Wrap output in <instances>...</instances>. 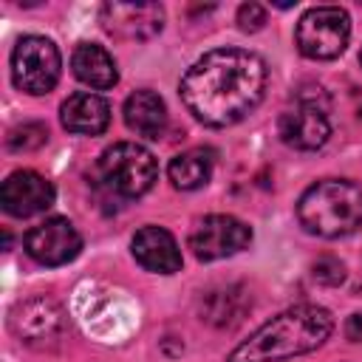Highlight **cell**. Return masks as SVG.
<instances>
[{"mask_svg": "<svg viewBox=\"0 0 362 362\" xmlns=\"http://www.w3.org/2000/svg\"><path fill=\"white\" fill-rule=\"evenodd\" d=\"M252 243V229L232 215H206L189 232V249L198 260H221L243 252Z\"/></svg>", "mask_w": 362, "mask_h": 362, "instance_id": "8", "label": "cell"}, {"mask_svg": "<svg viewBox=\"0 0 362 362\" xmlns=\"http://www.w3.org/2000/svg\"><path fill=\"white\" fill-rule=\"evenodd\" d=\"M269 68L246 48L206 51L181 76V102L206 127H229L246 119L263 99Z\"/></svg>", "mask_w": 362, "mask_h": 362, "instance_id": "1", "label": "cell"}, {"mask_svg": "<svg viewBox=\"0 0 362 362\" xmlns=\"http://www.w3.org/2000/svg\"><path fill=\"white\" fill-rule=\"evenodd\" d=\"M133 257L156 274H175L181 269V249L175 238L161 226H141L133 235Z\"/></svg>", "mask_w": 362, "mask_h": 362, "instance_id": "13", "label": "cell"}, {"mask_svg": "<svg viewBox=\"0 0 362 362\" xmlns=\"http://www.w3.org/2000/svg\"><path fill=\"white\" fill-rule=\"evenodd\" d=\"M345 337L351 342H362V311H356L345 320Z\"/></svg>", "mask_w": 362, "mask_h": 362, "instance_id": "22", "label": "cell"}, {"mask_svg": "<svg viewBox=\"0 0 362 362\" xmlns=\"http://www.w3.org/2000/svg\"><path fill=\"white\" fill-rule=\"evenodd\" d=\"M249 308V300H246V291L240 286H226V288H218V291H209L204 297V305H201V320L218 325V328H232L243 320Z\"/></svg>", "mask_w": 362, "mask_h": 362, "instance_id": "18", "label": "cell"}, {"mask_svg": "<svg viewBox=\"0 0 362 362\" xmlns=\"http://www.w3.org/2000/svg\"><path fill=\"white\" fill-rule=\"evenodd\" d=\"M348 40H351V17L339 6L308 8L294 28L297 51L308 59H337L345 51Z\"/></svg>", "mask_w": 362, "mask_h": 362, "instance_id": "5", "label": "cell"}, {"mask_svg": "<svg viewBox=\"0 0 362 362\" xmlns=\"http://www.w3.org/2000/svg\"><path fill=\"white\" fill-rule=\"evenodd\" d=\"M311 274H314V280L322 283V286H339V283L345 280V263H342L339 257H334V255H322V257L311 266Z\"/></svg>", "mask_w": 362, "mask_h": 362, "instance_id": "20", "label": "cell"}, {"mask_svg": "<svg viewBox=\"0 0 362 362\" xmlns=\"http://www.w3.org/2000/svg\"><path fill=\"white\" fill-rule=\"evenodd\" d=\"M266 23V8L260 3H243L238 8V28L240 31H260Z\"/></svg>", "mask_w": 362, "mask_h": 362, "instance_id": "21", "label": "cell"}, {"mask_svg": "<svg viewBox=\"0 0 362 362\" xmlns=\"http://www.w3.org/2000/svg\"><path fill=\"white\" fill-rule=\"evenodd\" d=\"M0 204L14 218L40 215L54 204V184L34 170H17L3 181Z\"/></svg>", "mask_w": 362, "mask_h": 362, "instance_id": "11", "label": "cell"}, {"mask_svg": "<svg viewBox=\"0 0 362 362\" xmlns=\"http://www.w3.org/2000/svg\"><path fill=\"white\" fill-rule=\"evenodd\" d=\"M359 62H362V51H359Z\"/></svg>", "mask_w": 362, "mask_h": 362, "instance_id": "23", "label": "cell"}, {"mask_svg": "<svg viewBox=\"0 0 362 362\" xmlns=\"http://www.w3.org/2000/svg\"><path fill=\"white\" fill-rule=\"evenodd\" d=\"M124 122L141 139H161L167 127V105L156 90H136L124 102Z\"/></svg>", "mask_w": 362, "mask_h": 362, "instance_id": "15", "label": "cell"}, {"mask_svg": "<svg viewBox=\"0 0 362 362\" xmlns=\"http://www.w3.org/2000/svg\"><path fill=\"white\" fill-rule=\"evenodd\" d=\"M82 249V235L68 218H45L25 235V252L40 266L71 263Z\"/></svg>", "mask_w": 362, "mask_h": 362, "instance_id": "9", "label": "cell"}, {"mask_svg": "<svg viewBox=\"0 0 362 362\" xmlns=\"http://www.w3.org/2000/svg\"><path fill=\"white\" fill-rule=\"evenodd\" d=\"M297 218L317 238H345L362 226V187L348 178H322L300 195Z\"/></svg>", "mask_w": 362, "mask_h": 362, "instance_id": "3", "label": "cell"}, {"mask_svg": "<svg viewBox=\"0 0 362 362\" xmlns=\"http://www.w3.org/2000/svg\"><path fill=\"white\" fill-rule=\"evenodd\" d=\"M334 331V320L322 305H294L263 322L246 342H240L229 362H283L317 351Z\"/></svg>", "mask_w": 362, "mask_h": 362, "instance_id": "2", "label": "cell"}, {"mask_svg": "<svg viewBox=\"0 0 362 362\" xmlns=\"http://www.w3.org/2000/svg\"><path fill=\"white\" fill-rule=\"evenodd\" d=\"M212 164H215V153L209 147H192V150L178 153L170 161L167 175L175 189H198L209 181Z\"/></svg>", "mask_w": 362, "mask_h": 362, "instance_id": "17", "label": "cell"}, {"mask_svg": "<svg viewBox=\"0 0 362 362\" xmlns=\"http://www.w3.org/2000/svg\"><path fill=\"white\" fill-rule=\"evenodd\" d=\"M99 20L116 40L144 42L164 28V8L158 3H105Z\"/></svg>", "mask_w": 362, "mask_h": 362, "instance_id": "10", "label": "cell"}, {"mask_svg": "<svg viewBox=\"0 0 362 362\" xmlns=\"http://www.w3.org/2000/svg\"><path fill=\"white\" fill-rule=\"evenodd\" d=\"M71 68H74V76L96 90H107L119 82V71H116V62L113 57L96 45V42H79L71 54Z\"/></svg>", "mask_w": 362, "mask_h": 362, "instance_id": "16", "label": "cell"}, {"mask_svg": "<svg viewBox=\"0 0 362 362\" xmlns=\"http://www.w3.org/2000/svg\"><path fill=\"white\" fill-rule=\"evenodd\" d=\"M158 178L153 153L136 141H116L96 161V181L113 198H139Z\"/></svg>", "mask_w": 362, "mask_h": 362, "instance_id": "4", "label": "cell"}, {"mask_svg": "<svg viewBox=\"0 0 362 362\" xmlns=\"http://www.w3.org/2000/svg\"><path fill=\"white\" fill-rule=\"evenodd\" d=\"M277 133L280 139L294 147V150H317L328 141L331 136V122L325 116V110L311 107V105H300L294 102V107H288L280 122H277Z\"/></svg>", "mask_w": 362, "mask_h": 362, "instance_id": "12", "label": "cell"}, {"mask_svg": "<svg viewBox=\"0 0 362 362\" xmlns=\"http://www.w3.org/2000/svg\"><path fill=\"white\" fill-rule=\"evenodd\" d=\"M62 71L59 48L40 34H25L17 40L11 51V79L20 90L31 96H42L57 88Z\"/></svg>", "mask_w": 362, "mask_h": 362, "instance_id": "6", "label": "cell"}, {"mask_svg": "<svg viewBox=\"0 0 362 362\" xmlns=\"http://www.w3.org/2000/svg\"><path fill=\"white\" fill-rule=\"evenodd\" d=\"M59 116H62L65 130L76 136H99L110 124V105L99 93L76 90L62 102Z\"/></svg>", "mask_w": 362, "mask_h": 362, "instance_id": "14", "label": "cell"}, {"mask_svg": "<svg viewBox=\"0 0 362 362\" xmlns=\"http://www.w3.org/2000/svg\"><path fill=\"white\" fill-rule=\"evenodd\" d=\"M11 331L34 348H51L57 345L68 331V317L51 297H31L20 303L8 317Z\"/></svg>", "mask_w": 362, "mask_h": 362, "instance_id": "7", "label": "cell"}, {"mask_svg": "<svg viewBox=\"0 0 362 362\" xmlns=\"http://www.w3.org/2000/svg\"><path fill=\"white\" fill-rule=\"evenodd\" d=\"M48 141V127L40 124V122H23L17 124L11 133H8V147L14 153H28V150H37Z\"/></svg>", "mask_w": 362, "mask_h": 362, "instance_id": "19", "label": "cell"}]
</instances>
